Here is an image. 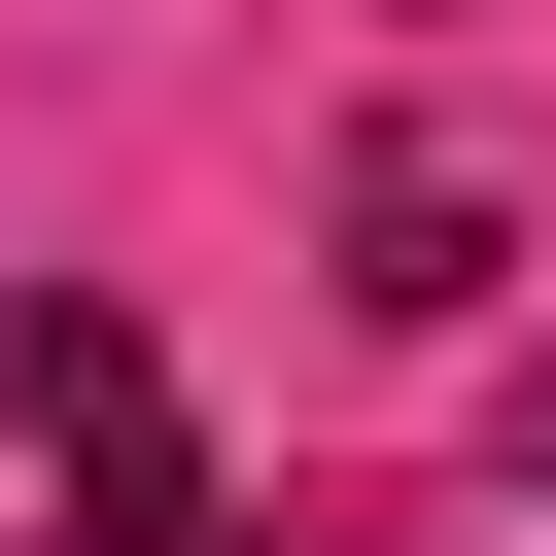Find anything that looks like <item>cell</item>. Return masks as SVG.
Here are the masks:
<instances>
[{
	"mask_svg": "<svg viewBox=\"0 0 556 556\" xmlns=\"http://www.w3.org/2000/svg\"><path fill=\"white\" fill-rule=\"evenodd\" d=\"M348 278H382V313H486V174L382 139V174H348Z\"/></svg>",
	"mask_w": 556,
	"mask_h": 556,
	"instance_id": "7a4b0ae2",
	"label": "cell"
},
{
	"mask_svg": "<svg viewBox=\"0 0 556 556\" xmlns=\"http://www.w3.org/2000/svg\"><path fill=\"white\" fill-rule=\"evenodd\" d=\"M0 452L70 486V556H243L208 521V452H174V382H139V313L104 278H0Z\"/></svg>",
	"mask_w": 556,
	"mask_h": 556,
	"instance_id": "6da1fadb",
	"label": "cell"
},
{
	"mask_svg": "<svg viewBox=\"0 0 556 556\" xmlns=\"http://www.w3.org/2000/svg\"><path fill=\"white\" fill-rule=\"evenodd\" d=\"M521 486H556V348H521Z\"/></svg>",
	"mask_w": 556,
	"mask_h": 556,
	"instance_id": "3957f363",
	"label": "cell"
}]
</instances>
